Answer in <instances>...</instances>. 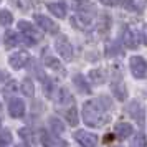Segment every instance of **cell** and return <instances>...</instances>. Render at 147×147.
<instances>
[{
    "label": "cell",
    "instance_id": "obj_1",
    "mask_svg": "<svg viewBox=\"0 0 147 147\" xmlns=\"http://www.w3.org/2000/svg\"><path fill=\"white\" fill-rule=\"evenodd\" d=\"M111 107H113V104L104 96L99 98V99L88 101L83 106V119H84V122H86L88 126H91V127L104 126L107 122V119H109L106 111L111 109Z\"/></svg>",
    "mask_w": 147,
    "mask_h": 147
},
{
    "label": "cell",
    "instance_id": "obj_2",
    "mask_svg": "<svg viewBox=\"0 0 147 147\" xmlns=\"http://www.w3.org/2000/svg\"><path fill=\"white\" fill-rule=\"evenodd\" d=\"M121 41L124 43V47L131 48V50H136V48L140 45V33L137 28L131 27V25H126L121 32Z\"/></svg>",
    "mask_w": 147,
    "mask_h": 147
},
{
    "label": "cell",
    "instance_id": "obj_3",
    "mask_svg": "<svg viewBox=\"0 0 147 147\" xmlns=\"http://www.w3.org/2000/svg\"><path fill=\"white\" fill-rule=\"evenodd\" d=\"M129 66H131V73H132L134 78L137 80H142L146 78L147 74V61L142 58V56H132L129 60Z\"/></svg>",
    "mask_w": 147,
    "mask_h": 147
},
{
    "label": "cell",
    "instance_id": "obj_4",
    "mask_svg": "<svg viewBox=\"0 0 147 147\" xmlns=\"http://www.w3.org/2000/svg\"><path fill=\"white\" fill-rule=\"evenodd\" d=\"M55 48H56V51L60 53V56L63 58V60L69 61L71 58H73V47H71L69 40H68L65 35H60V36L56 38V41H55Z\"/></svg>",
    "mask_w": 147,
    "mask_h": 147
},
{
    "label": "cell",
    "instance_id": "obj_5",
    "mask_svg": "<svg viewBox=\"0 0 147 147\" xmlns=\"http://www.w3.org/2000/svg\"><path fill=\"white\" fill-rule=\"evenodd\" d=\"M94 18L93 10H88V12H78V13L71 17V23L74 25V28H81V30H86L91 27Z\"/></svg>",
    "mask_w": 147,
    "mask_h": 147
},
{
    "label": "cell",
    "instance_id": "obj_6",
    "mask_svg": "<svg viewBox=\"0 0 147 147\" xmlns=\"http://www.w3.org/2000/svg\"><path fill=\"white\" fill-rule=\"evenodd\" d=\"M33 18H35V22H36V25H38L43 32L51 33V35L58 33V30H60V28H58V25H56L51 18H48V17H45V15H35Z\"/></svg>",
    "mask_w": 147,
    "mask_h": 147
},
{
    "label": "cell",
    "instance_id": "obj_7",
    "mask_svg": "<svg viewBox=\"0 0 147 147\" xmlns=\"http://www.w3.org/2000/svg\"><path fill=\"white\" fill-rule=\"evenodd\" d=\"M74 137L81 147H96V144H98V137L88 131H78L74 134Z\"/></svg>",
    "mask_w": 147,
    "mask_h": 147
},
{
    "label": "cell",
    "instance_id": "obj_8",
    "mask_svg": "<svg viewBox=\"0 0 147 147\" xmlns=\"http://www.w3.org/2000/svg\"><path fill=\"white\" fill-rule=\"evenodd\" d=\"M127 111H129V114H131V117H132L134 121H137L140 126L144 124L146 113H144V107H142V104H140V102H137V101H132V102L127 106Z\"/></svg>",
    "mask_w": 147,
    "mask_h": 147
},
{
    "label": "cell",
    "instance_id": "obj_9",
    "mask_svg": "<svg viewBox=\"0 0 147 147\" xmlns=\"http://www.w3.org/2000/svg\"><path fill=\"white\" fill-rule=\"evenodd\" d=\"M18 30L20 32H23V35L25 36H28V38H32L33 41H38L41 40L40 33H38V30L30 23V22H25V20H20L18 22Z\"/></svg>",
    "mask_w": 147,
    "mask_h": 147
},
{
    "label": "cell",
    "instance_id": "obj_10",
    "mask_svg": "<svg viewBox=\"0 0 147 147\" xmlns=\"http://www.w3.org/2000/svg\"><path fill=\"white\" fill-rule=\"evenodd\" d=\"M28 61V53L27 51H18V53H13L10 58H8V63L13 69H20V68L25 66V63Z\"/></svg>",
    "mask_w": 147,
    "mask_h": 147
},
{
    "label": "cell",
    "instance_id": "obj_11",
    "mask_svg": "<svg viewBox=\"0 0 147 147\" xmlns=\"http://www.w3.org/2000/svg\"><path fill=\"white\" fill-rule=\"evenodd\" d=\"M146 3H147V0H124V2H122V5H124L126 10H129V12H136V13L144 12Z\"/></svg>",
    "mask_w": 147,
    "mask_h": 147
},
{
    "label": "cell",
    "instance_id": "obj_12",
    "mask_svg": "<svg viewBox=\"0 0 147 147\" xmlns=\"http://www.w3.org/2000/svg\"><path fill=\"white\" fill-rule=\"evenodd\" d=\"M40 140H41V144H43L45 147H65V146H66L63 140H58L56 137L47 134L45 131H41V132H40Z\"/></svg>",
    "mask_w": 147,
    "mask_h": 147
},
{
    "label": "cell",
    "instance_id": "obj_13",
    "mask_svg": "<svg viewBox=\"0 0 147 147\" xmlns=\"http://www.w3.org/2000/svg\"><path fill=\"white\" fill-rule=\"evenodd\" d=\"M8 111H10V116L13 117H22L25 114V104L22 99H12L10 101V106H8Z\"/></svg>",
    "mask_w": 147,
    "mask_h": 147
},
{
    "label": "cell",
    "instance_id": "obj_14",
    "mask_svg": "<svg viewBox=\"0 0 147 147\" xmlns=\"http://www.w3.org/2000/svg\"><path fill=\"white\" fill-rule=\"evenodd\" d=\"M114 132H116L117 137L126 139V137H129V136L132 134V126H131V124H127V122H119V124H116Z\"/></svg>",
    "mask_w": 147,
    "mask_h": 147
},
{
    "label": "cell",
    "instance_id": "obj_15",
    "mask_svg": "<svg viewBox=\"0 0 147 147\" xmlns=\"http://www.w3.org/2000/svg\"><path fill=\"white\" fill-rule=\"evenodd\" d=\"M111 89H113L114 96H116L119 101H124V99L127 98V89H126V86H124L121 81H116V83H113V84H111Z\"/></svg>",
    "mask_w": 147,
    "mask_h": 147
},
{
    "label": "cell",
    "instance_id": "obj_16",
    "mask_svg": "<svg viewBox=\"0 0 147 147\" xmlns=\"http://www.w3.org/2000/svg\"><path fill=\"white\" fill-rule=\"evenodd\" d=\"M48 10L55 17H58V18H65L66 17V7H65V3H48Z\"/></svg>",
    "mask_w": 147,
    "mask_h": 147
},
{
    "label": "cell",
    "instance_id": "obj_17",
    "mask_svg": "<svg viewBox=\"0 0 147 147\" xmlns=\"http://www.w3.org/2000/svg\"><path fill=\"white\" fill-rule=\"evenodd\" d=\"M74 84H76V88L80 89L81 93H84V94H89L91 93V88H89V84L86 83V80H84V76H81V74H74Z\"/></svg>",
    "mask_w": 147,
    "mask_h": 147
},
{
    "label": "cell",
    "instance_id": "obj_18",
    "mask_svg": "<svg viewBox=\"0 0 147 147\" xmlns=\"http://www.w3.org/2000/svg\"><path fill=\"white\" fill-rule=\"evenodd\" d=\"M73 8L76 12H88V10H94L89 0H73Z\"/></svg>",
    "mask_w": 147,
    "mask_h": 147
},
{
    "label": "cell",
    "instance_id": "obj_19",
    "mask_svg": "<svg viewBox=\"0 0 147 147\" xmlns=\"http://www.w3.org/2000/svg\"><path fill=\"white\" fill-rule=\"evenodd\" d=\"M18 43H20V38H18L17 33H13V32H7L5 33V47L8 50H12L13 47H17Z\"/></svg>",
    "mask_w": 147,
    "mask_h": 147
},
{
    "label": "cell",
    "instance_id": "obj_20",
    "mask_svg": "<svg viewBox=\"0 0 147 147\" xmlns=\"http://www.w3.org/2000/svg\"><path fill=\"white\" fill-rule=\"evenodd\" d=\"M12 22H13V15L8 10H0V25L2 27H8Z\"/></svg>",
    "mask_w": 147,
    "mask_h": 147
},
{
    "label": "cell",
    "instance_id": "obj_21",
    "mask_svg": "<svg viewBox=\"0 0 147 147\" xmlns=\"http://www.w3.org/2000/svg\"><path fill=\"white\" fill-rule=\"evenodd\" d=\"M66 121H68V124H71V126L78 124V111H76V107H69L66 111Z\"/></svg>",
    "mask_w": 147,
    "mask_h": 147
},
{
    "label": "cell",
    "instance_id": "obj_22",
    "mask_svg": "<svg viewBox=\"0 0 147 147\" xmlns=\"http://www.w3.org/2000/svg\"><path fill=\"white\" fill-rule=\"evenodd\" d=\"M22 91H23V94H27V96H33L35 94V86L33 83H32V80H25L23 81V84H22Z\"/></svg>",
    "mask_w": 147,
    "mask_h": 147
},
{
    "label": "cell",
    "instance_id": "obj_23",
    "mask_svg": "<svg viewBox=\"0 0 147 147\" xmlns=\"http://www.w3.org/2000/svg\"><path fill=\"white\" fill-rule=\"evenodd\" d=\"M89 78L93 83L96 84H101V83H104V73L101 71V69H93L91 73H89Z\"/></svg>",
    "mask_w": 147,
    "mask_h": 147
},
{
    "label": "cell",
    "instance_id": "obj_24",
    "mask_svg": "<svg viewBox=\"0 0 147 147\" xmlns=\"http://www.w3.org/2000/svg\"><path fill=\"white\" fill-rule=\"evenodd\" d=\"M45 65H47L48 68H51V69L61 71V65H60V61L56 60V58H53V56H47V58H45Z\"/></svg>",
    "mask_w": 147,
    "mask_h": 147
},
{
    "label": "cell",
    "instance_id": "obj_25",
    "mask_svg": "<svg viewBox=\"0 0 147 147\" xmlns=\"http://www.w3.org/2000/svg\"><path fill=\"white\" fill-rule=\"evenodd\" d=\"M109 23H111V20H109V17H107V15H101L99 22H98V27H99V32H106L107 28H109Z\"/></svg>",
    "mask_w": 147,
    "mask_h": 147
},
{
    "label": "cell",
    "instance_id": "obj_26",
    "mask_svg": "<svg viewBox=\"0 0 147 147\" xmlns=\"http://www.w3.org/2000/svg\"><path fill=\"white\" fill-rule=\"evenodd\" d=\"M50 124H51V129H53V132H56V134L63 132V129H65V126L61 124V121H60V119H56V117H53V119L50 121Z\"/></svg>",
    "mask_w": 147,
    "mask_h": 147
},
{
    "label": "cell",
    "instance_id": "obj_27",
    "mask_svg": "<svg viewBox=\"0 0 147 147\" xmlns=\"http://www.w3.org/2000/svg\"><path fill=\"white\" fill-rule=\"evenodd\" d=\"M147 146V140H146V136L144 134H137L136 139L132 142V147H146Z\"/></svg>",
    "mask_w": 147,
    "mask_h": 147
},
{
    "label": "cell",
    "instance_id": "obj_28",
    "mask_svg": "<svg viewBox=\"0 0 147 147\" xmlns=\"http://www.w3.org/2000/svg\"><path fill=\"white\" fill-rule=\"evenodd\" d=\"M10 131H7V129H5V131H2V132H0V144H8V142H10Z\"/></svg>",
    "mask_w": 147,
    "mask_h": 147
},
{
    "label": "cell",
    "instance_id": "obj_29",
    "mask_svg": "<svg viewBox=\"0 0 147 147\" xmlns=\"http://www.w3.org/2000/svg\"><path fill=\"white\" fill-rule=\"evenodd\" d=\"M58 101H60V102H66V101L68 102H71L73 99H71V96H69V93H68L66 89H61L60 91V99Z\"/></svg>",
    "mask_w": 147,
    "mask_h": 147
},
{
    "label": "cell",
    "instance_id": "obj_30",
    "mask_svg": "<svg viewBox=\"0 0 147 147\" xmlns=\"http://www.w3.org/2000/svg\"><path fill=\"white\" fill-rule=\"evenodd\" d=\"M102 5H106V7H116V5H119L121 0H99Z\"/></svg>",
    "mask_w": 147,
    "mask_h": 147
},
{
    "label": "cell",
    "instance_id": "obj_31",
    "mask_svg": "<svg viewBox=\"0 0 147 147\" xmlns=\"http://www.w3.org/2000/svg\"><path fill=\"white\" fill-rule=\"evenodd\" d=\"M113 139H114L113 134H107L106 137H104V142H113Z\"/></svg>",
    "mask_w": 147,
    "mask_h": 147
},
{
    "label": "cell",
    "instance_id": "obj_32",
    "mask_svg": "<svg viewBox=\"0 0 147 147\" xmlns=\"http://www.w3.org/2000/svg\"><path fill=\"white\" fill-rule=\"evenodd\" d=\"M144 41H146V45H147V25L144 28Z\"/></svg>",
    "mask_w": 147,
    "mask_h": 147
},
{
    "label": "cell",
    "instance_id": "obj_33",
    "mask_svg": "<svg viewBox=\"0 0 147 147\" xmlns=\"http://www.w3.org/2000/svg\"><path fill=\"white\" fill-rule=\"evenodd\" d=\"M17 147H23V146H17Z\"/></svg>",
    "mask_w": 147,
    "mask_h": 147
}]
</instances>
